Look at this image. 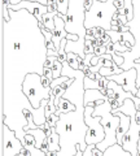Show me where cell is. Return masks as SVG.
<instances>
[{"label": "cell", "mask_w": 140, "mask_h": 156, "mask_svg": "<svg viewBox=\"0 0 140 156\" xmlns=\"http://www.w3.org/2000/svg\"><path fill=\"white\" fill-rule=\"evenodd\" d=\"M84 101H79L77 104L74 112L66 115H60V120L56 125V133L60 135V152L59 156H75L78 152V146L82 151H86V135L88 131V126L84 121Z\"/></svg>", "instance_id": "cell-1"}, {"label": "cell", "mask_w": 140, "mask_h": 156, "mask_svg": "<svg viewBox=\"0 0 140 156\" xmlns=\"http://www.w3.org/2000/svg\"><path fill=\"white\" fill-rule=\"evenodd\" d=\"M112 105H110L109 101H105V103L96 105L95 111H94V117H101V125L105 130V139L101 143L96 144V148L101 150L104 152L107 148L112 147V146L117 144V129L121 124V119L119 116L113 115L112 113Z\"/></svg>", "instance_id": "cell-2"}, {"label": "cell", "mask_w": 140, "mask_h": 156, "mask_svg": "<svg viewBox=\"0 0 140 156\" xmlns=\"http://www.w3.org/2000/svg\"><path fill=\"white\" fill-rule=\"evenodd\" d=\"M117 13V8L114 7L113 0H108L105 3L94 0V5L90 11L86 12L84 27L87 30L95 27H103L107 31L112 29V18Z\"/></svg>", "instance_id": "cell-3"}, {"label": "cell", "mask_w": 140, "mask_h": 156, "mask_svg": "<svg viewBox=\"0 0 140 156\" xmlns=\"http://www.w3.org/2000/svg\"><path fill=\"white\" fill-rule=\"evenodd\" d=\"M65 21V29L69 34L79 37V42H86L87 29L84 27V0H69V11L66 16L60 14Z\"/></svg>", "instance_id": "cell-4"}, {"label": "cell", "mask_w": 140, "mask_h": 156, "mask_svg": "<svg viewBox=\"0 0 140 156\" xmlns=\"http://www.w3.org/2000/svg\"><path fill=\"white\" fill-rule=\"evenodd\" d=\"M52 89H44L42 85V76L38 73H29L22 83V92L30 101L34 109H39L43 100L51 99Z\"/></svg>", "instance_id": "cell-5"}, {"label": "cell", "mask_w": 140, "mask_h": 156, "mask_svg": "<svg viewBox=\"0 0 140 156\" xmlns=\"http://www.w3.org/2000/svg\"><path fill=\"white\" fill-rule=\"evenodd\" d=\"M95 105H87L84 109V121L88 126V131L86 135V143L88 146H96L105 139V130L101 125V117H94Z\"/></svg>", "instance_id": "cell-6"}, {"label": "cell", "mask_w": 140, "mask_h": 156, "mask_svg": "<svg viewBox=\"0 0 140 156\" xmlns=\"http://www.w3.org/2000/svg\"><path fill=\"white\" fill-rule=\"evenodd\" d=\"M22 150L23 143L17 138L16 133L3 122V156H17Z\"/></svg>", "instance_id": "cell-7"}, {"label": "cell", "mask_w": 140, "mask_h": 156, "mask_svg": "<svg viewBox=\"0 0 140 156\" xmlns=\"http://www.w3.org/2000/svg\"><path fill=\"white\" fill-rule=\"evenodd\" d=\"M109 81H114L115 83H118L119 86L123 87V90L126 92H131L136 96L138 94V86H136V80H138V72L135 68L128 70H123L121 74L117 76H110L108 78ZM138 98V96H136Z\"/></svg>", "instance_id": "cell-8"}, {"label": "cell", "mask_w": 140, "mask_h": 156, "mask_svg": "<svg viewBox=\"0 0 140 156\" xmlns=\"http://www.w3.org/2000/svg\"><path fill=\"white\" fill-rule=\"evenodd\" d=\"M99 100L108 101V96L100 90H86L84 91V105H90L91 103H96Z\"/></svg>", "instance_id": "cell-9"}, {"label": "cell", "mask_w": 140, "mask_h": 156, "mask_svg": "<svg viewBox=\"0 0 140 156\" xmlns=\"http://www.w3.org/2000/svg\"><path fill=\"white\" fill-rule=\"evenodd\" d=\"M138 107L136 104H135V101L132 99H126L123 101V105L119 109H117L115 112H121V113H123V115H126L128 117H131L134 115H136V112H138Z\"/></svg>", "instance_id": "cell-10"}, {"label": "cell", "mask_w": 140, "mask_h": 156, "mask_svg": "<svg viewBox=\"0 0 140 156\" xmlns=\"http://www.w3.org/2000/svg\"><path fill=\"white\" fill-rule=\"evenodd\" d=\"M75 109H77V105H74L70 100L61 98V99H60V103H59V105H57V112H56V115H57V116H60V115H66V113H70V112H74Z\"/></svg>", "instance_id": "cell-11"}, {"label": "cell", "mask_w": 140, "mask_h": 156, "mask_svg": "<svg viewBox=\"0 0 140 156\" xmlns=\"http://www.w3.org/2000/svg\"><path fill=\"white\" fill-rule=\"evenodd\" d=\"M25 131H26V133H29V134L34 135V138H35V140H36V147L38 148H42L43 143H44L47 140V138H48V136L46 135V133H44V130H43L42 128L30 129V130H25Z\"/></svg>", "instance_id": "cell-12"}, {"label": "cell", "mask_w": 140, "mask_h": 156, "mask_svg": "<svg viewBox=\"0 0 140 156\" xmlns=\"http://www.w3.org/2000/svg\"><path fill=\"white\" fill-rule=\"evenodd\" d=\"M103 156H132V155L130 152H127V151H125L122 146L117 143V144H114L112 147L105 150Z\"/></svg>", "instance_id": "cell-13"}, {"label": "cell", "mask_w": 140, "mask_h": 156, "mask_svg": "<svg viewBox=\"0 0 140 156\" xmlns=\"http://www.w3.org/2000/svg\"><path fill=\"white\" fill-rule=\"evenodd\" d=\"M59 14V12H52V13H46L44 16H43V20H42V23L44 25L47 29H50V30L53 33L55 29H56V25H55V18L56 16Z\"/></svg>", "instance_id": "cell-14"}, {"label": "cell", "mask_w": 140, "mask_h": 156, "mask_svg": "<svg viewBox=\"0 0 140 156\" xmlns=\"http://www.w3.org/2000/svg\"><path fill=\"white\" fill-rule=\"evenodd\" d=\"M119 14L122 16H126L128 22L132 21V17H134V7H132V0H125V5L122 9H118L117 11Z\"/></svg>", "instance_id": "cell-15"}, {"label": "cell", "mask_w": 140, "mask_h": 156, "mask_svg": "<svg viewBox=\"0 0 140 156\" xmlns=\"http://www.w3.org/2000/svg\"><path fill=\"white\" fill-rule=\"evenodd\" d=\"M121 44H122L123 47L128 48L130 51H132V48L135 46V37L132 35L131 31H127V33L122 34V38H121Z\"/></svg>", "instance_id": "cell-16"}, {"label": "cell", "mask_w": 140, "mask_h": 156, "mask_svg": "<svg viewBox=\"0 0 140 156\" xmlns=\"http://www.w3.org/2000/svg\"><path fill=\"white\" fill-rule=\"evenodd\" d=\"M79 56L75 55L73 52H69L67 53V62H69V65L73 68L74 70H79Z\"/></svg>", "instance_id": "cell-17"}, {"label": "cell", "mask_w": 140, "mask_h": 156, "mask_svg": "<svg viewBox=\"0 0 140 156\" xmlns=\"http://www.w3.org/2000/svg\"><path fill=\"white\" fill-rule=\"evenodd\" d=\"M57 4V11L62 16H66L67 11H69V0H56Z\"/></svg>", "instance_id": "cell-18"}, {"label": "cell", "mask_w": 140, "mask_h": 156, "mask_svg": "<svg viewBox=\"0 0 140 156\" xmlns=\"http://www.w3.org/2000/svg\"><path fill=\"white\" fill-rule=\"evenodd\" d=\"M108 35L112 38V43H118L121 42V38H122V34H119L118 31H112V30H109L107 31Z\"/></svg>", "instance_id": "cell-19"}, {"label": "cell", "mask_w": 140, "mask_h": 156, "mask_svg": "<svg viewBox=\"0 0 140 156\" xmlns=\"http://www.w3.org/2000/svg\"><path fill=\"white\" fill-rule=\"evenodd\" d=\"M69 80H70V78H69V77H65V76H62V77H60V78H57V80H53V81H52V85H51V89H55V87L62 85L64 82L69 81Z\"/></svg>", "instance_id": "cell-20"}, {"label": "cell", "mask_w": 140, "mask_h": 156, "mask_svg": "<svg viewBox=\"0 0 140 156\" xmlns=\"http://www.w3.org/2000/svg\"><path fill=\"white\" fill-rule=\"evenodd\" d=\"M95 52V48L91 44V41H86V44H84V53L86 55H91V53Z\"/></svg>", "instance_id": "cell-21"}, {"label": "cell", "mask_w": 140, "mask_h": 156, "mask_svg": "<svg viewBox=\"0 0 140 156\" xmlns=\"http://www.w3.org/2000/svg\"><path fill=\"white\" fill-rule=\"evenodd\" d=\"M47 78H50L51 81H53V72H52V68H43V74Z\"/></svg>", "instance_id": "cell-22"}, {"label": "cell", "mask_w": 140, "mask_h": 156, "mask_svg": "<svg viewBox=\"0 0 140 156\" xmlns=\"http://www.w3.org/2000/svg\"><path fill=\"white\" fill-rule=\"evenodd\" d=\"M42 85H43V87H44V89L50 90V89H51V85H52V81L50 80V78L42 76Z\"/></svg>", "instance_id": "cell-23"}, {"label": "cell", "mask_w": 140, "mask_h": 156, "mask_svg": "<svg viewBox=\"0 0 140 156\" xmlns=\"http://www.w3.org/2000/svg\"><path fill=\"white\" fill-rule=\"evenodd\" d=\"M132 68H135L138 72V80H136V86H138V89L140 87V64H136V62H134V65Z\"/></svg>", "instance_id": "cell-24"}, {"label": "cell", "mask_w": 140, "mask_h": 156, "mask_svg": "<svg viewBox=\"0 0 140 156\" xmlns=\"http://www.w3.org/2000/svg\"><path fill=\"white\" fill-rule=\"evenodd\" d=\"M94 57H95V53H91V55H86L84 60H83L84 65H86V66H90V65H91V60H92Z\"/></svg>", "instance_id": "cell-25"}, {"label": "cell", "mask_w": 140, "mask_h": 156, "mask_svg": "<svg viewBox=\"0 0 140 156\" xmlns=\"http://www.w3.org/2000/svg\"><path fill=\"white\" fill-rule=\"evenodd\" d=\"M95 148V146H87L86 151H83V156H92V150Z\"/></svg>", "instance_id": "cell-26"}, {"label": "cell", "mask_w": 140, "mask_h": 156, "mask_svg": "<svg viewBox=\"0 0 140 156\" xmlns=\"http://www.w3.org/2000/svg\"><path fill=\"white\" fill-rule=\"evenodd\" d=\"M94 5V0H84V11H90L91 7Z\"/></svg>", "instance_id": "cell-27"}, {"label": "cell", "mask_w": 140, "mask_h": 156, "mask_svg": "<svg viewBox=\"0 0 140 156\" xmlns=\"http://www.w3.org/2000/svg\"><path fill=\"white\" fill-rule=\"evenodd\" d=\"M103 151L99 150V148H96V146H95V148L92 150V156H103Z\"/></svg>", "instance_id": "cell-28"}, {"label": "cell", "mask_w": 140, "mask_h": 156, "mask_svg": "<svg viewBox=\"0 0 140 156\" xmlns=\"http://www.w3.org/2000/svg\"><path fill=\"white\" fill-rule=\"evenodd\" d=\"M21 2H32V3H40L43 5H47L48 2L47 0H21Z\"/></svg>", "instance_id": "cell-29"}, {"label": "cell", "mask_w": 140, "mask_h": 156, "mask_svg": "<svg viewBox=\"0 0 140 156\" xmlns=\"http://www.w3.org/2000/svg\"><path fill=\"white\" fill-rule=\"evenodd\" d=\"M46 155L47 156H59V152H57V151H48Z\"/></svg>", "instance_id": "cell-30"}, {"label": "cell", "mask_w": 140, "mask_h": 156, "mask_svg": "<svg viewBox=\"0 0 140 156\" xmlns=\"http://www.w3.org/2000/svg\"><path fill=\"white\" fill-rule=\"evenodd\" d=\"M77 148H78V152H77L75 156H83V151H82V147H80V146H78Z\"/></svg>", "instance_id": "cell-31"}, {"label": "cell", "mask_w": 140, "mask_h": 156, "mask_svg": "<svg viewBox=\"0 0 140 156\" xmlns=\"http://www.w3.org/2000/svg\"><path fill=\"white\" fill-rule=\"evenodd\" d=\"M136 96H138L139 99H140V87H139V90H138V94H136Z\"/></svg>", "instance_id": "cell-32"}, {"label": "cell", "mask_w": 140, "mask_h": 156, "mask_svg": "<svg viewBox=\"0 0 140 156\" xmlns=\"http://www.w3.org/2000/svg\"><path fill=\"white\" fill-rule=\"evenodd\" d=\"M135 62H136V64H140V57H139V58H138V60L135 61Z\"/></svg>", "instance_id": "cell-33"}, {"label": "cell", "mask_w": 140, "mask_h": 156, "mask_svg": "<svg viewBox=\"0 0 140 156\" xmlns=\"http://www.w3.org/2000/svg\"><path fill=\"white\" fill-rule=\"evenodd\" d=\"M97 2H101V3H105V2H108V0H97Z\"/></svg>", "instance_id": "cell-34"}]
</instances>
